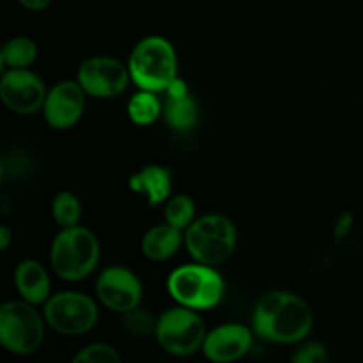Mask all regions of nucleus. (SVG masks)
<instances>
[{"instance_id":"nucleus-1","label":"nucleus","mask_w":363,"mask_h":363,"mask_svg":"<svg viewBox=\"0 0 363 363\" xmlns=\"http://www.w3.org/2000/svg\"><path fill=\"white\" fill-rule=\"evenodd\" d=\"M314 325L307 301L284 291L266 293L254 311V330L261 339L277 344L303 340Z\"/></svg>"},{"instance_id":"nucleus-2","label":"nucleus","mask_w":363,"mask_h":363,"mask_svg":"<svg viewBox=\"0 0 363 363\" xmlns=\"http://www.w3.org/2000/svg\"><path fill=\"white\" fill-rule=\"evenodd\" d=\"M130 77L144 91L162 92L177 77V57L174 46L160 35L138 43L130 57Z\"/></svg>"},{"instance_id":"nucleus-3","label":"nucleus","mask_w":363,"mask_h":363,"mask_svg":"<svg viewBox=\"0 0 363 363\" xmlns=\"http://www.w3.org/2000/svg\"><path fill=\"white\" fill-rule=\"evenodd\" d=\"M50 259L60 279L78 282L91 275L98 266L99 243L89 229L67 227L53 240Z\"/></svg>"},{"instance_id":"nucleus-4","label":"nucleus","mask_w":363,"mask_h":363,"mask_svg":"<svg viewBox=\"0 0 363 363\" xmlns=\"http://www.w3.org/2000/svg\"><path fill=\"white\" fill-rule=\"evenodd\" d=\"M169 293L183 307L208 311L222 301L225 284L218 272L208 264H188L174 269L169 277Z\"/></svg>"},{"instance_id":"nucleus-5","label":"nucleus","mask_w":363,"mask_h":363,"mask_svg":"<svg viewBox=\"0 0 363 363\" xmlns=\"http://www.w3.org/2000/svg\"><path fill=\"white\" fill-rule=\"evenodd\" d=\"M188 252L201 264L215 266L230 257L236 248V227L223 215L194 220L184 236Z\"/></svg>"},{"instance_id":"nucleus-6","label":"nucleus","mask_w":363,"mask_h":363,"mask_svg":"<svg viewBox=\"0 0 363 363\" xmlns=\"http://www.w3.org/2000/svg\"><path fill=\"white\" fill-rule=\"evenodd\" d=\"M45 339L41 315L28 301H7L0 308V342L14 354L35 353Z\"/></svg>"},{"instance_id":"nucleus-7","label":"nucleus","mask_w":363,"mask_h":363,"mask_svg":"<svg viewBox=\"0 0 363 363\" xmlns=\"http://www.w3.org/2000/svg\"><path fill=\"white\" fill-rule=\"evenodd\" d=\"M156 339L167 353L174 357H190L204 344L206 326L201 315L190 307H176L167 311L156 325Z\"/></svg>"},{"instance_id":"nucleus-8","label":"nucleus","mask_w":363,"mask_h":363,"mask_svg":"<svg viewBox=\"0 0 363 363\" xmlns=\"http://www.w3.org/2000/svg\"><path fill=\"white\" fill-rule=\"evenodd\" d=\"M45 319L64 335H80L98 323V307L89 296L73 291L59 293L46 301Z\"/></svg>"},{"instance_id":"nucleus-9","label":"nucleus","mask_w":363,"mask_h":363,"mask_svg":"<svg viewBox=\"0 0 363 363\" xmlns=\"http://www.w3.org/2000/svg\"><path fill=\"white\" fill-rule=\"evenodd\" d=\"M130 80V69L110 57H92L78 69V84L94 98H116L126 91Z\"/></svg>"},{"instance_id":"nucleus-10","label":"nucleus","mask_w":363,"mask_h":363,"mask_svg":"<svg viewBox=\"0 0 363 363\" xmlns=\"http://www.w3.org/2000/svg\"><path fill=\"white\" fill-rule=\"evenodd\" d=\"M0 96L7 108L21 116H28L43 108L48 92L41 78L23 67L4 73L0 80Z\"/></svg>"},{"instance_id":"nucleus-11","label":"nucleus","mask_w":363,"mask_h":363,"mask_svg":"<svg viewBox=\"0 0 363 363\" xmlns=\"http://www.w3.org/2000/svg\"><path fill=\"white\" fill-rule=\"evenodd\" d=\"M96 293L105 307L124 314L140 305L142 284L133 272L113 266L99 275L96 282Z\"/></svg>"},{"instance_id":"nucleus-12","label":"nucleus","mask_w":363,"mask_h":363,"mask_svg":"<svg viewBox=\"0 0 363 363\" xmlns=\"http://www.w3.org/2000/svg\"><path fill=\"white\" fill-rule=\"evenodd\" d=\"M85 94L78 82H60L46 96L43 105L46 123L55 130H67L80 121L85 110Z\"/></svg>"},{"instance_id":"nucleus-13","label":"nucleus","mask_w":363,"mask_h":363,"mask_svg":"<svg viewBox=\"0 0 363 363\" xmlns=\"http://www.w3.org/2000/svg\"><path fill=\"white\" fill-rule=\"evenodd\" d=\"M254 335L243 325H223L206 335L202 351L211 362H234L252 350Z\"/></svg>"},{"instance_id":"nucleus-14","label":"nucleus","mask_w":363,"mask_h":363,"mask_svg":"<svg viewBox=\"0 0 363 363\" xmlns=\"http://www.w3.org/2000/svg\"><path fill=\"white\" fill-rule=\"evenodd\" d=\"M14 284L25 301L32 305H39L48 300L50 296V279L46 269L38 261L20 262L14 272Z\"/></svg>"},{"instance_id":"nucleus-15","label":"nucleus","mask_w":363,"mask_h":363,"mask_svg":"<svg viewBox=\"0 0 363 363\" xmlns=\"http://www.w3.org/2000/svg\"><path fill=\"white\" fill-rule=\"evenodd\" d=\"M130 188L137 194L147 197L149 206L162 204L169 199L170 190H172V181H170V172L163 167L147 165L131 176Z\"/></svg>"},{"instance_id":"nucleus-16","label":"nucleus","mask_w":363,"mask_h":363,"mask_svg":"<svg viewBox=\"0 0 363 363\" xmlns=\"http://www.w3.org/2000/svg\"><path fill=\"white\" fill-rule=\"evenodd\" d=\"M183 233L170 223L156 225L142 240V252L151 261H167L183 245Z\"/></svg>"},{"instance_id":"nucleus-17","label":"nucleus","mask_w":363,"mask_h":363,"mask_svg":"<svg viewBox=\"0 0 363 363\" xmlns=\"http://www.w3.org/2000/svg\"><path fill=\"white\" fill-rule=\"evenodd\" d=\"M165 119L177 131H188L197 124L199 106L190 94L181 98H167Z\"/></svg>"},{"instance_id":"nucleus-18","label":"nucleus","mask_w":363,"mask_h":363,"mask_svg":"<svg viewBox=\"0 0 363 363\" xmlns=\"http://www.w3.org/2000/svg\"><path fill=\"white\" fill-rule=\"evenodd\" d=\"M35 57H38V48L32 39L14 38L0 52V64L9 69H23L34 62Z\"/></svg>"},{"instance_id":"nucleus-19","label":"nucleus","mask_w":363,"mask_h":363,"mask_svg":"<svg viewBox=\"0 0 363 363\" xmlns=\"http://www.w3.org/2000/svg\"><path fill=\"white\" fill-rule=\"evenodd\" d=\"M128 113H130V119L135 124H138V126H149L162 113V101H160L158 96L152 91H144L142 89L140 92H137L130 99Z\"/></svg>"},{"instance_id":"nucleus-20","label":"nucleus","mask_w":363,"mask_h":363,"mask_svg":"<svg viewBox=\"0 0 363 363\" xmlns=\"http://www.w3.org/2000/svg\"><path fill=\"white\" fill-rule=\"evenodd\" d=\"M52 215L62 229L78 225L82 218L80 201L73 194H69V191H62V194H59L53 199Z\"/></svg>"},{"instance_id":"nucleus-21","label":"nucleus","mask_w":363,"mask_h":363,"mask_svg":"<svg viewBox=\"0 0 363 363\" xmlns=\"http://www.w3.org/2000/svg\"><path fill=\"white\" fill-rule=\"evenodd\" d=\"M195 218V204L186 195H177L167 204L165 208V222L170 223L176 229H188L194 223Z\"/></svg>"},{"instance_id":"nucleus-22","label":"nucleus","mask_w":363,"mask_h":363,"mask_svg":"<svg viewBox=\"0 0 363 363\" xmlns=\"http://www.w3.org/2000/svg\"><path fill=\"white\" fill-rule=\"evenodd\" d=\"M156 325H158V321L149 312L138 311V307L130 312H124L123 326L135 337L151 335L152 332H156Z\"/></svg>"},{"instance_id":"nucleus-23","label":"nucleus","mask_w":363,"mask_h":363,"mask_svg":"<svg viewBox=\"0 0 363 363\" xmlns=\"http://www.w3.org/2000/svg\"><path fill=\"white\" fill-rule=\"evenodd\" d=\"M74 363H121V354L116 347L108 344H91L84 347L77 357L73 358Z\"/></svg>"},{"instance_id":"nucleus-24","label":"nucleus","mask_w":363,"mask_h":363,"mask_svg":"<svg viewBox=\"0 0 363 363\" xmlns=\"http://www.w3.org/2000/svg\"><path fill=\"white\" fill-rule=\"evenodd\" d=\"M328 353H326V347L319 342H311L307 346L300 347V351H296L293 357V362L296 363H319L326 362Z\"/></svg>"},{"instance_id":"nucleus-25","label":"nucleus","mask_w":363,"mask_h":363,"mask_svg":"<svg viewBox=\"0 0 363 363\" xmlns=\"http://www.w3.org/2000/svg\"><path fill=\"white\" fill-rule=\"evenodd\" d=\"M353 223H354V218L351 213H344L342 216H340L339 220H337L335 223V238L337 240H342V238H346L347 234H350V230L353 229Z\"/></svg>"},{"instance_id":"nucleus-26","label":"nucleus","mask_w":363,"mask_h":363,"mask_svg":"<svg viewBox=\"0 0 363 363\" xmlns=\"http://www.w3.org/2000/svg\"><path fill=\"white\" fill-rule=\"evenodd\" d=\"M165 91H167V98H181V96L188 94V85L186 82L176 77L172 82H170V85L165 89Z\"/></svg>"},{"instance_id":"nucleus-27","label":"nucleus","mask_w":363,"mask_h":363,"mask_svg":"<svg viewBox=\"0 0 363 363\" xmlns=\"http://www.w3.org/2000/svg\"><path fill=\"white\" fill-rule=\"evenodd\" d=\"M18 2L28 11H43L50 6L52 0H18Z\"/></svg>"},{"instance_id":"nucleus-28","label":"nucleus","mask_w":363,"mask_h":363,"mask_svg":"<svg viewBox=\"0 0 363 363\" xmlns=\"http://www.w3.org/2000/svg\"><path fill=\"white\" fill-rule=\"evenodd\" d=\"M11 236H13V234H11V230L7 229V227H2V229H0V248H2V250H7V247H9L11 243Z\"/></svg>"}]
</instances>
